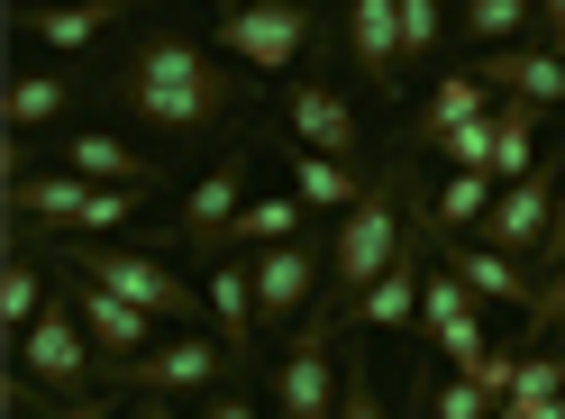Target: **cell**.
Here are the masks:
<instances>
[{
	"label": "cell",
	"instance_id": "836d02e7",
	"mask_svg": "<svg viewBox=\"0 0 565 419\" xmlns=\"http://www.w3.org/2000/svg\"><path fill=\"white\" fill-rule=\"evenodd\" d=\"M539 329H565V265H547L539 273V310H529Z\"/></svg>",
	"mask_w": 565,
	"mask_h": 419
},
{
	"label": "cell",
	"instance_id": "74e56055",
	"mask_svg": "<svg viewBox=\"0 0 565 419\" xmlns=\"http://www.w3.org/2000/svg\"><path fill=\"white\" fill-rule=\"evenodd\" d=\"M502 419H565V393L556 401H502Z\"/></svg>",
	"mask_w": 565,
	"mask_h": 419
},
{
	"label": "cell",
	"instance_id": "f546056e",
	"mask_svg": "<svg viewBox=\"0 0 565 419\" xmlns=\"http://www.w3.org/2000/svg\"><path fill=\"white\" fill-rule=\"evenodd\" d=\"M429 410H438V419H502V401H492L475 374H456L447 393H429Z\"/></svg>",
	"mask_w": 565,
	"mask_h": 419
},
{
	"label": "cell",
	"instance_id": "d6a6232c",
	"mask_svg": "<svg viewBox=\"0 0 565 419\" xmlns=\"http://www.w3.org/2000/svg\"><path fill=\"white\" fill-rule=\"evenodd\" d=\"M338 419H393V410H383V393L365 383V365H356V356H347V410H338Z\"/></svg>",
	"mask_w": 565,
	"mask_h": 419
},
{
	"label": "cell",
	"instance_id": "8992f818",
	"mask_svg": "<svg viewBox=\"0 0 565 419\" xmlns=\"http://www.w3.org/2000/svg\"><path fill=\"white\" fill-rule=\"evenodd\" d=\"M274 410H282V419H338V410H347V356H338V329H329V320H301L292 337H282Z\"/></svg>",
	"mask_w": 565,
	"mask_h": 419
},
{
	"label": "cell",
	"instance_id": "ab89813d",
	"mask_svg": "<svg viewBox=\"0 0 565 419\" xmlns=\"http://www.w3.org/2000/svg\"><path fill=\"white\" fill-rule=\"evenodd\" d=\"M228 10H256V0H228Z\"/></svg>",
	"mask_w": 565,
	"mask_h": 419
},
{
	"label": "cell",
	"instance_id": "6da1fadb",
	"mask_svg": "<svg viewBox=\"0 0 565 419\" xmlns=\"http://www.w3.org/2000/svg\"><path fill=\"white\" fill-rule=\"evenodd\" d=\"M110 100H119L128 119H147L156 137H210L220 119L246 110V74L220 64V46L156 28V37H137L128 64L110 74Z\"/></svg>",
	"mask_w": 565,
	"mask_h": 419
},
{
	"label": "cell",
	"instance_id": "1f68e13d",
	"mask_svg": "<svg viewBox=\"0 0 565 419\" xmlns=\"http://www.w3.org/2000/svg\"><path fill=\"white\" fill-rule=\"evenodd\" d=\"M429 356H447V365H456V374H466V365H475V356H483V310H475V320H456V329H447V337H438V346H429Z\"/></svg>",
	"mask_w": 565,
	"mask_h": 419
},
{
	"label": "cell",
	"instance_id": "5b68a950",
	"mask_svg": "<svg viewBox=\"0 0 565 419\" xmlns=\"http://www.w3.org/2000/svg\"><path fill=\"white\" fill-rule=\"evenodd\" d=\"M10 365H19L28 383H46L55 401H83V393H100V383H110V365H100V346H92V329H83L74 292H55V301L38 310V329L10 346Z\"/></svg>",
	"mask_w": 565,
	"mask_h": 419
},
{
	"label": "cell",
	"instance_id": "ffe728a7",
	"mask_svg": "<svg viewBox=\"0 0 565 419\" xmlns=\"http://www.w3.org/2000/svg\"><path fill=\"white\" fill-rule=\"evenodd\" d=\"M74 100H83V74H74V64H28V74L10 83V128H19V137H46V128L74 119Z\"/></svg>",
	"mask_w": 565,
	"mask_h": 419
},
{
	"label": "cell",
	"instance_id": "83f0119b",
	"mask_svg": "<svg viewBox=\"0 0 565 419\" xmlns=\"http://www.w3.org/2000/svg\"><path fill=\"white\" fill-rule=\"evenodd\" d=\"M475 310H483V301H475V283L438 265V273H429V292H419V329H429V346H438L456 320H475Z\"/></svg>",
	"mask_w": 565,
	"mask_h": 419
},
{
	"label": "cell",
	"instance_id": "e575fe53",
	"mask_svg": "<svg viewBox=\"0 0 565 419\" xmlns=\"http://www.w3.org/2000/svg\"><path fill=\"white\" fill-rule=\"evenodd\" d=\"M201 419H265V410H256V401H246V393H237V383H220V393H210V410H201Z\"/></svg>",
	"mask_w": 565,
	"mask_h": 419
},
{
	"label": "cell",
	"instance_id": "7c38bea8",
	"mask_svg": "<svg viewBox=\"0 0 565 419\" xmlns=\"http://www.w3.org/2000/svg\"><path fill=\"white\" fill-rule=\"evenodd\" d=\"M74 292V310H83V329H92V346H100V365H110V383H128L137 374V356H156V310H137V301H119L110 283H64Z\"/></svg>",
	"mask_w": 565,
	"mask_h": 419
},
{
	"label": "cell",
	"instance_id": "44dd1931",
	"mask_svg": "<svg viewBox=\"0 0 565 419\" xmlns=\"http://www.w3.org/2000/svg\"><path fill=\"white\" fill-rule=\"evenodd\" d=\"M492 110H502V92H492V83L475 74V64H466V74H447L429 100H419V119H411V147H438V137H456L466 119H492Z\"/></svg>",
	"mask_w": 565,
	"mask_h": 419
},
{
	"label": "cell",
	"instance_id": "8fae6325",
	"mask_svg": "<svg viewBox=\"0 0 565 419\" xmlns=\"http://www.w3.org/2000/svg\"><path fill=\"white\" fill-rule=\"evenodd\" d=\"M282 128H292V147H310V155L365 164V119L347 110V92L329 74H292V92H282Z\"/></svg>",
	"mask_w": 565,
	"mask_h": 419
},
{
	"label": "cell",
	"instance_id": "5bb4252c",
	"mask_svg": "<svg viewBox=\"0 0 565 419\" xmlns=\"http://www.w3.org/2000/svg\"><path fill=\"white\" fill-rule=\"evenodd\" d=\"M347 55H356V74L393 100L411 83V64H402V0H347Z\"/></svg>",
	"mask_w": 565,
	"mask_h": 419
},
{
	"label": "cell",
	"instance_id": "9a60e30c",
	"mask_svg": "<svg viewBox=\"0 0 565 419\" xmlns=\"http://www.w3.org/2000/svg\"><path fill=\"white\" fill-rule=\"evenodd\" d=\"M210 320H220V337H228L237 365H256L265 310H256V265H246V256H210Z\"/></svg>",
	"mask_w": 565,
	"mask_h": 419
},
{
	"label": "cell",
	"instance_id": "277c9868",
	"mask_svg": "<svg viewBox=\"0 0 565 419\" xmlns=\"http://www.w3.org/2000/svg\"><path fill=\"white\" fill-rule=\"evenodd\" d=\"M64 273L110 283L119 301L156 310V320H201V310H210V283H183L156 247H119V237H64Z\"/></svg>",
	"mask_w": 565,
	"mask_h": 419
},
{
	"label": "cell",
	"instance_id": "cb8c5ba5",
	"mask_svg": "<svg viewBox=\"0 0 565 419\" xmlns=\"http://www.w3.org/2000/svg\"><path fill=\"white\" fill-rule=\"evenodd\" d=\"M46 273H38V247H10V265H0V329H10V346L38 329V310H46Z\"/></svg>",
	"mask_w": 565,
	"mask_h": 419
},
{
	"label": "cell",
	"instance_id": "603a6c76",
	"mask_svg": "<svg viewBox=\"0 0 565 419\" xmlns=\"http://www.w3.org/2000/svg\"><path fill=\"white\" fill-rule=\"evenodd\" d=\"M520 173H539V100H511L492 110V183H520Z\"/></svg>",
	"mask_w": 565,
	"mask_h": 419
},
{
	"label": "cell",
	"instance_id": "d4e9b609",
	"mask_svg": "<svg viewBox=\"0 0 565 419\" xmlns=\"http://www.w3.org/2000/svg\"><path fill=\"white\" fill-rule=\"evenodd\" d=\"M301 219H310V201H301V192L246 201V210H237V228H228V247H237V256H256V247H282V237H301Z\"/></svg>",
	"mask_w": 565,
	"mask_h": 419
},
{
	"label": "cell",
	"instance_id": "e0dca14e",
	"mask_svg": "<svg viewBox=\"0 0 565 419\" xmlns=\"http://www.w3.org/2000/svg\"><path fill=\"white\" fill-rule=\"evenodd\" d=\"M475 74L511 100H539V110H565V55L556 46H492L475 55Z\"/></svg>",
	"mask_w": 565,
	"mask_h": 419
},
{
	"label": "cell",
	"instance_id": "4316f807",
	"mask_svg": "<svg viewBox=\"0 0 565 419\" xmlns=\"http://www.w3.org/2000/svg\"><path fill=\"white\" fill-rule=\"evenodd\" d=\"M529 19H539V0H456V37L483 46V55H492V46H511Z\"/></svg>",
	"mask_w": 565,
	"mask_h": 419
},
{
	"label": "cell",
	"instance_id": "7402d4cb",
	"mask_svg": "<svg viewBox=\"0 0 565 419\" xmlns=\"http://www.w3.org/2000/svg\"><path fill=\"white\" fill-rule=\"evenodd\" d=\"M292 192H301L310 210H356V201L374 192V173H365V164H338V155L292 147Z\"/></svg>",
	"mask_w": 565,
	"mask_h": 419
},
{
	"label": "cell",
	"instance_id": "9c48e42d",
	"mask_svg": "<svg viewBox=\"0 0 565 419\" xmlns=\"http://www.w3.org/2000/svg\"><path fill=\"white\" fill-rule=\"evenodd\" d=\"M556 201H565V164H539V173H520V183H502V201H492V219L475 237L520 256V265H539L547 237H556Z\"/></svg>",
	"mask_w": 565,
	"mask_h": 419
},
{
	"label": "cell",
	"instance_id": "3957f363",
	"mask_svg": "<svg viewBox=\"0 0 565 419\" xmlns=\"http://www.w3.org/2000/svg\"><path fill=\"white\" fill-rule=\"evenodd\" d=\"M147 192L128 183H92V173H10V247H38V237H119Z\"/></svg>",
	"mask_w": 565,
	"mask_h": 419
},
{
	"label": "cell",
	"instance_id": "f1b7e54d",
	"mask_svg": "<svg viewBox=\"0 0 565 419\" xmlns=\"http://www.w3.org/2000/svg\"><path fill=\"white\" fill-rule=\"evenodd\" d=\"M447 46V0H402V64L419 74V64H438Z\"/></svg>",
	"mask_w": 565,
	"mask_h": 419
},
{
	"label": "cell",
	"instance_id": "7a4b0ae2",
	"mask_svg": "<svg viewBox=\"0 0 565 419\" xmlns=\"http://www.w3.org/2000/svg\"><path fill=\"white\" fill-rule=\"evenodd\" d=\"M411 210H419V192H411V173L393 164V173H374V192L338 219V237H329V301H320L329 329L356 320V301L402 265V247H411Z\"/></svg>",
	"mask_w": 565,
	"mask_h": 419
},
{
	"label": "cell",
	"instance_id": "d590c367",
	"mask_svg": "<svg viewBox=\"0 0 565 419\" xmlns=\"http://www.w3.org/2000/svg\"><path fill=\"white\" fill-rule=\"evenodd\" d=\"M46 419H110V393H83V401H55Z\"/></svg>",
	"mask_w": 565,
	"mask_h": 419
},
{
	"label": "cell",
	"instance_id": "d6986e66",
	"mask_svg": "<svg viewBox=\"0 0 565 419\" xmlns=\"http://www.w3.org/2000/svg\"><path fill=\"white\" fill-rule=\"evenodd\" d=\"M55 155H64V173H92V183H128V192H156V183H164L156 155H137L128 137H100V128L55 137Z\"/></svg>",
	"mask_w": 565,
	"mask_h": 419
},
{
	"label": "cell",
	"instance_id": "52a82bcc",
	"mask_svg": "<svg viewBox=\"0 0 565 419\" xmlns=\"http://www.w3.org/2000/svg\"><path fill=\"white\" fill-rule=\"evenodd\" d=\"M310 37H320V0H256V10H220V55H237L246 74H292Z\"/></svg>",
	"mask_w": 565,
	"mask_h": 419
},
{
	"label": "cell",
	"instance_id": "8d00e7d4",
	"mask_svg": "<svg viewBox=\"0 0 565 419\" xmlns=\"http://www.w3.org/2000/svg\"><path fill=\"white\" fill-rule=\"evenodd\" d=\"M539 37H547V46L565 55V0H539Z\"/></svg>",
	"mask_w": 565,
	"mask_h": 419
},
{
	"label": "cell",
	"instance_id": "4dcf8cb0",
	"mask_svg": "<svg viewBox=\"0 0 565 419\" xmlns=\"http://www.w3.org/2000/svg\"><path fill=\"white\" fill-rule=\"evenodd\" d=\"M466 374L483 383V393H492V401H511V383H520V356H511V346H483V356H475Z\"/></svg>",
	"mask_w": 565,
	"mask_h": 419
},
{
	"label": "cell",
	"instance_id": "60d3db41",
	"mask_svg": "<svg viewBox=\"0 0 565 419\" xmlns=\"http://www.w3.org/2000/svg\"><path fill=\"white\" fill-rule=\"evenodd\" d=\"M19 10H38V0H19Z\"/></svg>",
	"mask_w": 565,
	"mask_h": 419
},
{
	"label": "cell",
	"instance_id": "30bf717a",
	"mask_svg": "<svg viewBox=\"0 0 565 419\" xmlns=\"http://www.w3.org/2000/svg\"><path fill=\"white\" fill-rule=\"evenodd\" d=\"M246 164H256V147H237L201 173V183L183 192V210H173V247H192V256H228V228H237V210H246Z\"/></svg>",
	"mask_w": 565,
	"mask_h": 419
},
{
	"label": "cell",
	"instance_id": "4fadbf2b",
	"mask_svg": "<svg viewBox=\"0 0 565 419\" xmlns=\"http://www.w3.org/2000/svg\"><path fill=\"white\" fill-rule=\"evenodd\" d=\"M246 365L228 356V337H164L156 356H137V374H128V393H220V383H237Z\"/></svg>",
	"mask_w": 565,
	"mask_h": 419
},
{
	"label": "cell",
	"instance_id": "2e32d148",
	"mask_svg": "<svg viewBox=\"0 0 565 419\" xmlns=\"http://www.w3.org/2000/svg\"><path fill=\"white\" fill-rule=\"evenodd\" d=\"M447 273H466L475 301H511V310H539V265H520L483 237H447Z\"/></svg>",
	"mask_w": 565,
	"mask_h": 419
},
{
	"label": "cell",
	"instance_id": "ba28073f",
	"mask_svg": "<svg viewBox=\"0 0 565 419\" xmlns=\"http://www.w3.org/2000/svg\"><path fill=\"white\" fill-rule=\"evenodd\" d=\"M246 265H256V310H265V329H274V337H292L301 320H320V301H329V256L310 247V237L256 247Z\"/></svg>",
	"mask_w": 565,
	"mask_h": 419
},
{
	"label": "cell",
	"instance_id": "f35d334b",
	"mask_svg": "<svg viewBox=\"0 0 565 419\" xmlns=\"http://www.w3.org/2000/svg\"><path fill=\"white\" fill-rule=\"evenodd\" d=\"M137 419H183V410H173L164 393H137Z\"/></svg>",
	"mask_w": 565,
	"mask_h": 419
},
{
	"label": "cell",
	"instance_id": "ac0fdd59",
	"mask_svg": "<svg viewBox=\"0 0 565 419\" xmlns=\"http://www.w3.org/2000/svg\"><path fill=\"white\" fill-rule=\"evenodd\" d=\"M119 19H128V0H55V10L38 0V10H19V28H28V37H38L46 55H83V46L110 37Z\"/></svg>",
	"mask_w": 565,
	"mask_h": 419
},
{
	"label": "cell",
	"instance_id": "484cf974",
	"mask_svg": "<svg viewBox=\"0 0 565 419\" xmlns=\"http://www.w3.org/2000/svg\"><path fill=\"white\" fill-rule=\"evenodd\" d=\"M492 201H502V183H492V173H447L438 201H429V219H438L447 237H466V228L492 219Z\"/></svg>",
	"mask_w": 565,
	"mask_h": 419
}]
</instances>
